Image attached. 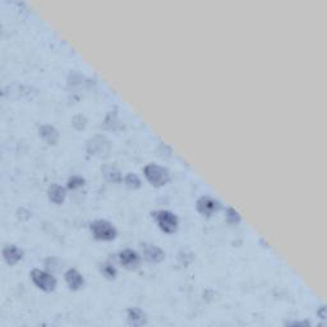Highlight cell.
Masks as SVG:
<instances>
[{
	"label": "cell",
	"instance_id": "cell-1",
	"mask_svg": "<svg viewBox=\"0 0 327 327\" xmlns=\"http://www.w3.org/2000/svg\"><path fill=\"white\" fill-rule=\"evenodd\" d=\"M143 174L147 180L155 187L165 186L170 179L168 169L161 165H157V164H147L143 168Z\"/></svg>",
	"mask_w": 327,
	"mask_h": 327
},
{
	"label": "cell",
	"instance_id": "cell-2",
	"mask_svg": "<svg viewBox=\"0 0 327 327\" xmlns=\"http://www.w3.org/2000/svg\"><path fill=\"white\" fill-rule=\"evenodd\" d=\"M91 232H92V235L99 240H113L115 237H117V228L113 225L110 221L102 220V219H99V220H95L93 223H91Z\"/></svg>",
	"mask_w": 327,
	"mask_h": 327
},
{
	"label": "cell",
	"instance_id": "cell-3",
	"mask_svg": "<svg viewBox=\"0 0 327 327\" xmlns=\"http://www.w3.org/2000/svg\"><path fill=\"white\" fill-rule=\"evenodd\" d=\"M152 217L156 220L157 225L161 229L162 232L171 234L178 229L179 220L175 213H173L169 210H159L152 212Z\"/></svg>",
	"mask_w": 327,
	"mask_h": 327
},
{
	"label": "cell",
	"instance_id": "cell-4",
	"mask_svg": "<svg viewBox=\"0 0 327 327\" xmlns=\"http://www.w3.org/2000/svg\"><path fill=\"white\" fill-rule=\"evenodd\" d=\"M86 150L90 155H95V156H107L112 150V143L109 139L102 134H96V136L91 137L86 144Z\"/></svg>",
	"mask_w": 327,
	"mask_h": 327
},
{
	"label": "cell",
	"instance_id": "cell-5",
	"mask_svg": "<svg viewBox=\"0 0 327 327\" xmlns=\"http://www.w3.org/2000/svg\"><path fill=\"white\" fill-rule=\"evenodd\" d=\"M31 279L33 284L39 287V289L44 290V292H53L56 286V279L50 274L44 270L35 269L31 272Z\"/></svg>",
	"mask_w": 327,
	"mask_h": 327
},
{
	"label": "cell",
	"instance_id": "cell-6",
	"mask_svg": "<svg viewBox=\"0 0 327 327\" xmlns=\"http://www.w3.org/2000/svg\"><path fill=\"white\" fill-rule=\"evenodd\" d=\"M196 207H197L198 212L202 213L203 216H212L213 213L220 210L221 205L217 200L210 197V196H202L201 198H198Z\"/></svg>",
	"mask_w": 327,
	"mask_h": 327
},
{
	"label": "cell",
	"instance_id": "cell-7",
	"mask_svg": "<svg viewBox=\"0 0 327 327\" xmlns=\"http://www.w3.org/2000/svg\"><path fill=\"white\" fill-rule=\"evenodd\" d=\"M118 258H119L120 264L125 269L129 270H136L139 266V264H141V256L136 250L130 249V248H127V249H123L122 252H119Z\"/></svg>",
	"mask_w": 327,
	"mask_h": 327
},
{
	"label": "cell",
	"instance_id": "cell-8",
	"mask_svg": "<svg viewBox=\"0 0 327 327\" xmlns=\"http://www.w3.org/2000/svg\"><path fill=\"white\" fill-rule=\"evenodd\" d=\"M2 253H3L4 260H6L9 265L18 264L19 261L22 260V257H23V250L14 244L4 245Z\"/></svg>",
	"mask_w": 327,
	"mask_h": 327
},
{
	"label": "cell",
	"instance_id": "cell-9",
	"mask_svg": "<svg viewBox=\"0 0 327 327\" xmlns=\"http://www.w3.org/2000/svg\"><path fill=\"white\" fill-rule=\"evenodd\" d=\"M143 256L147 261L152 262V264H159L165 258V252L157 245L152 244H143Z\"/></svg>",
	"mask_w": 327,
	"mask_h": 327
},
{
	"label": "cell",
	"instance_id": "cell-10",
	"mask_svg": "<svg viewBox=\"0 0 327 327\" xmlns=\"http://www.w3.org/2000/svg\"><path fill=\"white\" fill-rule=\"evenodd\" d=\"M39 134L49 144H56L59 141V132L55 127L50 124H43L39 127Z\"/></svg>",
	"mask_w": 327,
	"mask_h": 327
},
{
	"label": "cell",
	"instance_id": "cell-11",
	"mask_svg": "<svg viewBox=\"0 0 327 327\" xmlns=\"http://www.w3.org/2000/svg\"><path fill=\"white\" fill-rule=\"evenodd\" d=\"M64 279H65L68 286L72 290L81 289L83 286V284H85V279H83L82 274L76 269L67 270V272L64 274Z\"/></svg>",
	"mask_w": 327,
	"mask_h": 327
},
{
	"label": "cell",
	"instance_id": "cell-12",
	"mask_svg": "<svg viewBox=\"0 0 327 327\" xmlns=\"http://www.w3.org/2000/svg\"><path fill=\"white\" fill-rule=\"evenodd\" d=\"M127 319L130 326H143L147 323V316L142 309L132 307L127 311Z\"/></svg>",
	"mask_w": 327,
	"mask_h": 327
},
{
	"label": "cell",
	"instance_id": "cell-13",
	"mask_svg": "<svg viewBox=\"0 0 327 327\" xmlns=\"http://www.w3.org/2000/svg\"><path fill=\"white\" fill-rule=\"evenodd\" d=\"M48 196L49 200L51 201L55 205H61L65 200V196H67V191L64 187H61L60 184H51L48 189Z\"/></svg>",
	"mask_w": 327,
	"mask_h": 327
},
{
	"label": "cell",
	"instance_id": "cell-14",
	"mask_svg": "<svg viewBox=\"0 0 327 327\" xmlns=\"http://www.w3.org/2000/svg\"><path fill=\"white\" fill-rule=\"evenodd\" d=\"M101 173L107 181H113V183H120V181L123 180L122 173H120L119 169L115 168V166H112V165L102 166Z\"/></svg>",
	"mask_w": 327,
	"mask_h": 327
},
{
	"label": "cell",
	"instance_id": "cell-15",
	"mask_svg": "<svg viewBox=\"0 0 327 327\" xmlns=\"http://www.w3.org/2000/svg\"><path fill=\"white\" fill-rule=\"evenodd\" d=\"M124 183L128 188L137 189L141 187V179L138 178V175L136 173H128L124 176Z\"/></svg>",
	"mask_w": 327,
	"mask_h": 327
},
{
	"label": "cell",
	"instance_id": "cell-16",
	"mask_svg": "<svg viewBox=\"0 0 327 327\" xmlns=\"http://www.w3.org/2000/svg\"><path fill=\"white\" fill-rule=\"evenodd\" d=\"M100 271H101V274L104 275L105 277H107V279H114L118 274L114 265L109 264V262H105V264L100 265Z\"/></svg>",
	"mask_w": 327,
	"mask_h": 327
},
{
	"label": "cell",
	"instance_id": "cell-17",
	"mask_svg": "<svg viewBox=\"0 0 327 327\" xmlns=\"http://www.w3.org/2000/svg\"><path fill=\"white\" fill-rule=\"evenodd\" d=\"M85 183H86V180L83 176L72 175L69 179H68L67 187L69 189H78V188H81V187L85 186Z\"/></svg>",
	"mask_w": 327,
	"mask_h": 327
},
{
	"label": "cell",
	"instance_id": "cell-18",
	"mask_svg": "<svg viewBox=\"0 0 327 327\" xmlns=\"http://www.w3.org/2000/svg\"><path fill=\"white\" fill-rule=\"evenodd\" d=\"M225 216H226V221H228L229 224H238V223H240V220H242V219H240L239 212H238V211H235L234 208H232V207L226 208Z\"/></svg>",
	"mask_w": 327,
	"mask_h": 327
},
{
	"label": "cell",
	"instance_id": "cell-19",
	"mask_svg": "<svg viewBox=\"0 0 327 327\" xmlns=\"http://www.w3.org/2000/svg\"><path fill=\"white\" fill-rule=\"evenodd\" d=\"M72 124H73V127L76 128V129L82 130V129H85L86 124H87V119H86V117H83L82 114H78V115H76L75 118H73Z\"/></svg>",
	"mask_w": 327,
	"mask_h": 327
},
{
	"label": "cell",
	"instance_id": "cell-20",
	"mask_svg": "<svg viewBox=\"0 0 327 327\" xmlns=\"http://www.w3.org/2000/svg\"><path fill=\"white\" fill-rule=\"evenodd\" d=\"M178 260H179V262H180L181 265H184V266H187V265H189L192 262V261L194 260V256L192 255V253L179 252Z\"/></svg>",
	"mask_w": 327,
	"mask_h": 327
},
{
	"label": "cell",
	"instance_id": "cell-21",
	"mask_svg": "<svg viewBox=\"0 0 327 327\" xmlns=\"http://www.w3.org/2000/svg\"><path fill=\"white\" fill-rule=\"evenodd\" d=\"M324 311H326V309H324V306H321V307H319V311L317 312V313L319 314V318H321V319L326 318V312H324Z\"/></svg>",
	"mask_w": 327,
	"mask_h": 327
}]
</instances>
